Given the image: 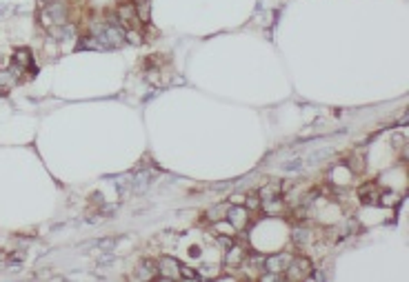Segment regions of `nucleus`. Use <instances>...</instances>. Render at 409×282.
Instances as JSON below:
<instances>
[{
	"instance_id": "14",
	"label": "nucleus",
	"mask_w": 409,
	"mask_h": 282,
	"mask_svg": "<svg viewBox=\"0 0 409 282\" xmlns=\"http://www.w3.org/2000/svg\"><path fill=\"white\" fill-rule=\"evenodd\" d=\"M13 63L18 65V67H34V60H31V54L27 49H18L16 54H13Z\"/></svg>"
},
{
	"instance_id": "21",
	"label": "nucleus",
	"mask_w": 409,
	"mask_h": 282,
	"mask_svg": "<svg viewBox=\"0 0 409 282\" xmlns=\"http://www.w3.org/2000/svg\"><path fill=\"white\" fill-rule=\"evenodd\" d=\"M124 40L131 42V45H140V42H142V36L131 27V29H124Z\"/></svg>"
},
{
	"instance_id": "1",
	"label": "nucleus",
	"mask_w": 409,
	"mask_h": 282,
	"mask_svg": "<svg viewBox=\"0 0 409 282\" xmlns=\"http://www.w3.org/2000/svg\"><path fill=\"white\" fill-rule=\"evenodd\" d=\"M38 18H40V25L44 29L51 32L56 25H65L67 23V7L62 2H40V11H38Z\"/></svg>"
},
{
	"instance_id": "7",
	"label": "nucleus",
	"mask_w": 409,
	"mask_h": 282,
	"mask_svg": "<svg viewBox=\"0 0 409 282\" xmlns=\"http://www.w3.org/2000/svg\"><path fill=\"white\" fill-rule=\"evenodd\" d=\"M245 255H247V251H245L243 247L231 245L225 253V267H240V264L245 262Z\"/></svg>"
},
{
	"instance_id": "19",
	"label": "nucleus",
	"mask_w": 409,
	"mask_h": 282,
	"mask_svg": "<svg viewBox=\"0 0 409 282\" xmlns=\"http://www.w3.org/2000/svg\"><path fill=\"white\" fill-rule=\"evenodd\" d=\"M180 278H185V280H200V273L196 269L187 267V264H180Z\"/></svg>"
},
{
	"instance_id": "17",
	"label": "nucleus",
	"mask_w": 409,
	"mask_h": 282,
	"mask_svg": "<svg viewBox=\"0 0 409 282\" xmlns=\"http://www.w3.org/2000/svg\"><path fill=\"white\" fill-rule=\"evenodd\" d=\"M213 227H216V231L222 233V236H236V227L229 222V220H227V222H225V220H216Z\"/></svg>"
},
{
	"instance_id": "5",
	"label": "nucleus",
	"mask_w": 409,
	"mask_h": 282,
	"mask_svg": "<svg viewBox=\"0 0 409 282\" xmlns=\"http://www.w3.org/2000/svg\"><path fill=\"white\" fill-rule=\"evenodd\" d=\"M289 260H291V255L289 253H276V255H269V258H265V271H274V273H283L285 267L289 264Z\"/></svg>"
},
{
	"instance_id": "20",
	"label": "nucleus",
	"mask_w": 409,
	"mask_h": 282,
	"mask_svg": "<svg viewBox=\"0 0 409 282\" xmlns=\"http://www.w3.org/2000/svg\"><path fill=\"white\" fill-rule=\"evenodd\" d=\"M80 49H102V45L98 42L96 36H87V38H82V42H80Z\"/></svg>"
},
{
	"instance_id": "2",
	"label": "nucleus",
	"mask_w": 409,
	"mask_h": 282,
	"mask_svg": "<svg viewBox=\"0 0 409 282\" xmlns=\"http://www.w3.org/2000/svg\"><path fill=\"white\" fill-rule=\"evenodd\" d=\"M311 271H314V269H311L309 258H302V255H296V258H293L291 255V260H289V264L285 267L283 276L291 282H300V280H309Z\"/></svg>"
},
{
	"instance_id": "25",
	"label": "nucleus",
	"mask_w": 409,
	"mask_h": 282,
	"mask_svg": "<svg viewBox=\"0 0 409 282\" xmlns=\"http://www.w3.org/2000/svg\"><path fill=\"white\" fill-rule=\"evenodd\" d=\"M245 198H247V196H243V193H236V196L229 198V205H245Z\"/></svg>"
},
{
	"instance_id": "15",
	"label": "nucleus",
	"mask_w": 409,
	"mask_h": 282,
	"mask_svg": "<svg viewBox=\"0 0 409 282\" xmlns=\"http://www.w3.org/2000/svg\"><path fill=\"white\" fill-rule=\"evenodd\" d=\"M398 200H400V198L396 196V191L378 193V205H382V207H394V205H398Z\"/></svg>"
},
{
	"instance_id": "11",
	"label": "nucleus",
	"mask_w": 409,
	"mask_h": 282,
	"mask_svg": "<svg viewBox=\"0 0 409 282\" xmlns=\"http://www.w3.org/2000/svg\"><path fill=\"white\" fill-rule=\"evenodd\" d=\"M291 240H293V245L296 247H305V245H309V240H311V231L307 227H302V224H298V227H293L291 229Z\"/></svg>"
},
{
	"instance_id": "24",
	"label": "nucleus",
	"mask_w": 409,
	"mask_h": 282,
	"mask_svg": "<svg viewBox=\"0 0 409 282\" xmlns=\"http://www.w3.org/2000/svg\"><path fill=\"white\" fill-rule=\"evenodd\" d=\"M22 260H25V251H13V253L7 258V262H9V264H13V262H18V264H20Z\"/></svg>"
},
{
	"instance_id": "13",
	"label": "nucleus",
	"mask_w": 409,
	"mask_h": 282,
	"mask_svg": "<svg viewBox=\"0 0 409 282\" xmlns=\"http://www.w3.org/2000/svg\"><path fill=\"white\" fill-rule=\"evenodd\" d=\"M260 209H265L267 213H278V211H283L285 209V202H283V198H271V200H262L260 202Z\"/></svg>"
},
{
	"instance_id": "3",
	"label": "nucleus",
	"mask_w": 409,
	"mask_h": 282,
	"mask_svg": "<svg viewBox=\"0 0 409 282\" xmlns=\"http://www.w3.org/2000/svg\"><path fill=\"white\" fill-rule=\"evenodd\" d=\"M156 278H160V280H176V278H180V262L176 258H171V255H163L158 260V276Z\"/></svg>"
},
{
	"instance_id": "28",
	"label": "nucleus",
	"mask_w": 409,
	"mask_h": 282,
	"mask_svg": "<svg viewBox=\"0 0 409 282\" xmlns=\"http://www.w3.org/2000/svg\"><path fill=\"white\" fill-rule=\"evenodd\" d=\"M0 9H2V5H0Z\"/></svg>"
},
{
	"instance_id": "22",
	"label": "nucleus",
	"mask_w": 409,
	"mask_h": 282,
	"mask_svg": "<svg viewBox=\"0 0 409 282\" xmlns=\"http://www.w3.org/2000/svg\"><path fill=\"white\" fill-rule=\"evenodd\" d=\"M245 260H247V264H253V267H258V269H262L265 267V255H258V253H251L247 258L245 255Z\"/></svg>"
},
{
	"instance_id": "16",
	"label": "nucleus",
	"mask_w": 409,
	"mask_h": 282,
	"mask_svg": "<svg viewBox=\"0 0 409 282\" xmlns=\"http://www.w3.org/2000/svg\"><path fill=\"white\" fill-rule=\"evenodd\" d=\"M227 209H229V205H216V207H211V209L207 211V218L211 220V222H216V220H222L227 215Z\"/></svg>"
},
{
	"instance_id": "26",
	"label": "nucleus",
	"mask_w": 409,
	"mask_h": 282,
	"mask_svg": "<svg viewBox=\"0 0 409 282\" xmlns=\"http://www.w3.org/2000/svg\"><path fill=\"white\" fill-rule=\"evenodd\" d=\"M156 69H151V71H147V76H145V80L147 82H151V85H158V78H156Z\"/></svg>"
},
{
	"instance_id": "27",
	"label": "nucleus",
	"mask_w": 409,
	"mask_h": 282,
	"mask_svg": "<svg viewBox=\"0 0 409 282\" xmlns=\"http://www.w3.org/2000/svg\"><path fill=\"white\" fill-rule=\"evenodd\" d=\"M0 65H2V58H0Z\"/></svg>"
},
{
	"instance_id": "23",
	"label": "nucleus",
	"mask_w": 409,
	"mask_h": 282,
	"mask_svg": "<svg viewBox=\"0 0 409 282\" xmlns=\"http://www.w3.org/2000/svg\"><path fill=\"white\" fill-rule=\"evenodd\" d=\"M260 280L262 282H278V280H285V276H283V273L267 271V273H262V276H260Z\"/></svg>"
},
{
	"instance_id": "10",
	"label": "nucleus",
	"mask_w": 409,
	"mask_h": 282,
	"mask_svg": "<svg viewBox=\"0 0 409 282\" xmlns=\"http://www.w3.org/2000/svg\"><path fill=\"white\" fill-rule=\"evenodd\" d=\"M358 198H360V202H363V205H376V202H378V191H376V184H373V182H369V184H365V187H360Z\"/></svg>"
},
{
	"instance_id": "8",
	"label": "nucleus",
	"mask_w": 409,
	"mask_h": 282,
	"mask_svg": "<svg viewBox=\"0 0 409 282\" xmlns=\"http://www.w3.org/2000/svg\"><path fill=\"white\" fill-rule=\"evenodd\" d=\"M133 9H136L138 23L149 25V20H151V2L149 0H133Z\"/></svg>"
},
{
	"instance_id": "6",
	"label": "nucleus",
	"mask_w": 409,
	"mask_h": 282,
	"mask_svg": "<svg viewBox=\"0 0 409 282\" xmlns=\"http://www.w3.org/2000/svg\"><path fill=\"white\" fill-rule=\"evenodd\" d=\"M118 20H120V25H124V29H131L133 25L138 23V16H136V9H133V2L118 7Z\"/></svg>"
},
{
	"instance_id": "18",
	"label": "nucleus",
	"mask_w": 409,
	"mask_h": 282,
	"mask_svg": "<svg viewBox=\"0 0 409 282\" xmlns=\"http://www.w3.org/2000/svg\"><path fill=\"white\" fill-rule=\"evenodd\" d=\"M260 196L258 193H253V196H247L245 198V207H247V211H258L260 209Z\"/></svg>"
},
{
	"instance_id": "4",
	"label": "nucleus",
	"mask_w": 409,
	"mask_h": 282,
	"mask_svg": "<svg viewBox=\"0 0 409 282\" xmlns=\"http://www.w3.org/2000/svg\"><path fill=\"white\" fill-rule=\"evenodd\" d=\"M227 220L234 224L236 229H245L249 222V211L245 205H229L227 209Z\"/></svg>"
},
{
	"instance_id": "9",
	"label": "nucleus",
	"mask_w": 409,
	"mask_h": 282,
	"mask_svg": "<svg viewBox=\"0 0 409 282\" xmlns=\"http://www.w3.org/2000/svg\"><path fill=\"white\" fill-rule=\"evenodd\" d=\"M158 276V262L156 260H149L145 258L140 262V271H138V278H142V280H151V278Z\"/></svg>"
},
{
	"instance_id": "12",
	"label": "nucleus",
	"mask_w": 409,
	"mask_h": 282,
	"mask_svg": "<svg viewBox=\"0 0 409 282\" xmlns=\"http://www.w3.org/2000/svg\"><path fill=\"white\" fill-rule=\"evenodd\" d=\"M280 193H283V182H269L260 187L258 196H260V200H271V198H278Z\"/></svg>"
}]
</instances>
